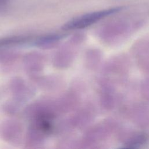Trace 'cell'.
Here are the masks:
<instances>
[{"label":"cell","mask_w":149,"mask_h":149,"mask_svg":"<svg viewBox=\"0 0 149 149\" xmlns=\"http://www.w3.org/2000/svg\"><path fill=\"white\" fill-rule=\"evenodd\" d=\"M118 9V8H114L84 15L67 22L63 25L62 29L65 30H72L86 27L116 12Z\"/></svg>","instance_id":"obj_1"},{"label":"cell","mask_w":149,"mask_h":149,"mask_svg":"<svg viewBox=\"0 0 149 149\" xmlns=\"http://www.w3.org/2000/svg\"><path fill=\"white\" fill-rule=\"evenodd\" d=\"M73 57L74 51L73 50H70L69 47H62L55 55L54 63L58 68H64L71 64Z\"/></svg>","instance_id":"obj_2"},{"label":"cell","mask_w":149,"mask_h":149,"mask_svg":"<svg viewBox=\"0 0 149 149\" xmlns=\"http://www.w3.org/2000/svg\"><path fill=\"white\" fill-rule=\"evenodd\" d=\"M20 127L19 125L14 122H7L1 126L0 132L1 136L6 140H17L20 134Z\"/></svg>","instance_id":"obj_3"},{"label":"cell","mask_w":149,"mask_h":149,"mask_svg":"<svg viewBox=\"0 0 149 149\" xmlns=\"http://www.w3.org/2000/svg\"><path fill=\"white\" fill-rule=\"evenodd\" d=\"M61 34H50L36 39L34 44L42 48H49L56 45L63 37Z\"/></svg>","instance_id":"obj_4"},{"label":"cell","mask_w":149,"mask_h":149,"mask_svg":"<svg viewBox=\"0 0 149 149\" xmlns=\"http://www.w3.org/2000/svg\"><path fill=\"white\" fill-rule=\"evenodd\" d=\"M42 58L37 54H30L24 59V65L30 72H35L41 69L42 66Z\"/></svg>","instance_id":"obj_5"},{"label":"cell","mask_w":149,"mask_h":149,"mask_svg":"<svg viewBox=\"0 0 149 149\" xmlns=\"http://www.w3.org/2000/svg\"><path fill=\"white\" fill-rule=\"evenodd\" d=\"M147 137L146 134H141L139 136L136 137L133 140H132L128 145H130V147H131L132 146H136V145H139L140 144L143 143L146 141Z\"/></svg>","instance_id":"obj_6"},{"label":"cell","mask_w":149,"mask_h":149,"mask_svg":"<svg viewBox=\"0 0 149 149\" xmlns=\"http://www.w3.org/2000/svg\"><path fill=\"white\" fill-rule=\"evenodd\" d=\"M8 1L9 0H0V8L4 7L8 2Z\"/></svg>","instance_id":"obj_7"}]
</instances>
